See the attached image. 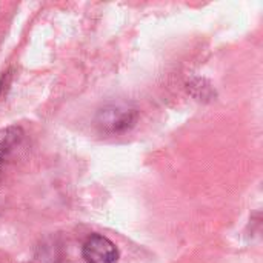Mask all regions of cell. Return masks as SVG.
<instances>
[{
  "instance_id": "cell-1",
  "label": "cell",
  "mask_w": 263,
  "mask_h": 263,
  "mask_svg": "<svg viewBox=\"0 0 263 263\" xmlns=\"http://www.w3.org/2000/svg\"><path fill=\"white\" fill-rule=\"evenodd\" d=\"M139 119V111L134 105L126 102H114L99 109L96 123L97 126L111 134H119L131 129Z\"/></svg>"
},
{
  "instance_id": "cell-2",
  "label": "cell",
  "mask_w": 263,
  "mask_h": 263,
  "mask_svg": "<svg viewBox=\"0 0 263 263\" xmlns=\"http://www.w3.org/2000/svg\"><path fill=\"white\" fill-rule=\"evenodd\" d=\"M82 254L86 263H119V251L116 245L100 234L88 237Z\"/></svg>"
},
{
  "instance_id": "cell-3",
  "label": "cell",
  "mask_w": 263,
  "mask_h": 263,
  "mask_svg": "<svg viewBox=\"0 0 263 263\" xmlns=\"http://www.w3.org/2000/svg\"><path fill=\"white\" fill-rule=\"evenodd\" d=\"M23 129L17 125L0 129V162L5 163V160L17 149L23 140Z\"/></svg>"
},
{
  "instance_id": "cell-4",
  "label": "cell",
  "mask_w": 263,
  "mask_h": 263,
  "mask_svg": "<svg viewBox=\"0 0 263 263\" xmlns=\"http://www.w3.org/2000/svg\"><path fill=\"white\" fill-rule=\"evenodd\" d=\"M2 168H3V162H0V180H2V176H3V173H2Z\"/></svg>"
}]
</instances>
